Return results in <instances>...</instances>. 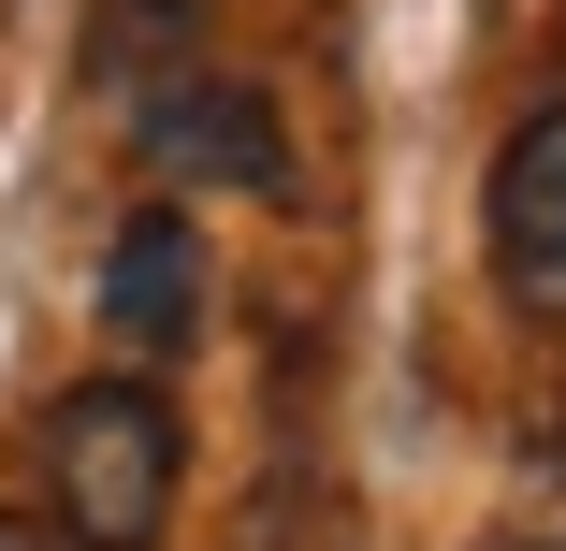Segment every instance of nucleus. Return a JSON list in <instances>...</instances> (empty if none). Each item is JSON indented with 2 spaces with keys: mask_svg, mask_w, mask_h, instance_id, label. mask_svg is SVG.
<instances>
[{
  "mask_svg": "<svg viewBox=\"0 0 566 551\" xmlns=\"http://www.w3.org/2000/svg\"><path fill=\"white\" fill-rule=\"evenodd\" d=\"M132 146H146V174L189 203V189H291V117L248 87V73H160L146 102H132Z\"/></svg>",
  "mask_w": 566,
  "mask_h": 551,
  "instance_id": "f03ea898",
  "label": "nucleus"
},
{
  "mask_svg": "<svg viewBox=\"0 0 566 551\" xmlns=\"http://www.w3.org/2000/svg\"><path fill=\"white\" fill-rule=\"evenodd\" d=\"M494 262L537 319H566V102H537L494 146Z\"/></svg>",
  "mask_w": 566,
  "mask_h": 551,
  "instance_id": "20e7f679",
  "label": "nucleus"
},
{
  "mask_svg": "<svg viewBox=\"0 0 566 551\" xmlns=\"http://www.w3.org/2000/svg\"><path fill=\"white\" fill-rule=\"evenodd\" d=\"M102 335L146 349V363H175V349L203 335V218H189L175 189H146V203L117 218V247H102Z\"/></svg>",
  "mask_w": 566,
  "mask_h": 551,
  "instance_id": "7ed1b4c3",
  "label": "nucleus"
},
{
  "mask_svg": "<svg viewBox=\"0 0 566 551\" xmlns=\"http://www.w3.org/2000/svg\"><path fill=\"white\" fill-rule=\"evenodd\" d=\"M203 59V0H102L87 15V87H160V73H189Z\"/></svg>",
  "mask_w": 566,
  "mask_h": 551,
  "instance_id": "39448f33",
  "label": "nucleus"
},
{
  "mask_svg": "<svg viewBox=\"0 0 566 551\" xmlns=\"http://www.w3.org/2000/svg\"><path fill=\"white\" fill-rule=\"evenodd\" d=\"M0 551H73V537L59 522H0Z\"/></svg>",
  "mask_w": 566,
  "mask_h": 551,
  "instance_id": "423d86ee",
  "label": "nucleus"
},
{
  "mask_svg": "<svg viewBox=\"0 0 566 551\" xmlns=\"http://www.w3.org/2000/svg\"><path fill=\"white\" fill-rule=\"evenodd\" d=\"M189 494V421L160 378H87L44 406V522L73 551H160Z\"/></svg>",
  "mask_w": 566,
  "mask_h": 551,
  "instance_id": "f257e3e1",
  "label": "nucleus"
}]
</instances>
